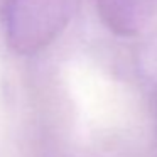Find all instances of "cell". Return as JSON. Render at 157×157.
Here are the masks:
<instances>
[{
  "instance_id": "obj_1",
  "label": "cell",
  "mask_w": 157,
  "mask_h": 157,
  "mask_svg": "<svg viewBox=\"0 0 157 157\" xmlns=\"http://www.w3.org/2000/svg\"><path fill=\"white\" fill-rule=\"evenodd\" d=\"M68 19V0H7L5 37L17 54H36L51 44Z\"/></svg>"
}]
</instances>
